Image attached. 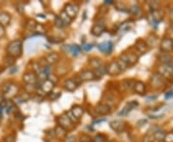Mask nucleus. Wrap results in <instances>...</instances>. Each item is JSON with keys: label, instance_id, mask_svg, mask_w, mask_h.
Masks as SVG:
<instances>
[{"label": "nucleus", "instance_id": "49", "mask_svg": "<svg viewBox=\"0 0 173 142\" xmlns=\"http://www.w3.org/2000/svg\"><path fill=\"white\" fill-rule=\"evenodd\" d=\"M106 121V118H102V119H97L95 121H94V124H96V123H101V122H104Z\"/></svg>", "mask_w": 173, "mask_h": 142}, {"label": "nucleus", "instance_id": "27", "mask_svg": "<svg viewBox=\"0 0 173 142\" xmlns=\"http://www.w3.org/2000/svg\"><path fill=\"white\" fill-rule=\"evenodd\" d=\"M94 76H95V78H100L101 76H103L104 74H106L107 73V66H99L98 68H96L95 69V72H94Z\"/></svg>", "mask_w": 173, "mask_h": 142}, {"label": "nucleus", "instance_id": "47", "mask_svg": "<svg viewBox=\"0 0 173 142\" xmlns=\"http://www.w3.org/2000/svg\"><path fill=\"white\" fill-rule=\"evenodd\" d=\"M18 67L17 66H13L12 68H11V71H10V74H14V73H17L18 72Z\"/></svg>", "mask_w": 173, "mask_h": 142}, {"label": "nucleus", "instance_id": "42", "mask_svg": "<svg viewBox=\"0 0 173 142\" xmlns=\"http://www.w3.org/2000/svg\"><path fill=\"white\" fill-rule=\"evenodd\" d=\"M60 96H61V93H56V94L55 93H52V94L50 93V99L51 100H56Z\"/></svg>", "mask_w": 173, "mask_h": 142}, {"label": "nucleus", "instance_id": "52", "mask_svg": "<svg viewBox=\"0 0 173 142\" xmlns=\"http://www.w3.org/2000/svg\"><path fill=\"white\" fill-rule=\"evenodd\" d=\"M2 102H3V99H2V97H0V105H1Z\"/></svg>", "mask_w": 173, "mask_h": 142}, {"label": "nucleus", "instance_id": "40", "mask_svg": "<svg viewBox=\"0 0 173 142\" xmlns=\"http://www.w3.org/2000/svg\"><path fill=\"white\" fill-rule=\"evenodd\" d=\"M5 142H15L16 141V136L14 135H9L4 138Z\"/></svg>", "mask_w": 173, "mask_h": 142}, {"label": "nucleus", "instance_id": "54", "mask_svg": "<svg viewBox=\"0 0 173 142\" xmlns=\"http://www.w3.org/2000/svg\"><path fill=\"white\" fill-rule=\"evenodd\" d=\"M84 142H86V141H84Z\"/></svg>", "mask_w": 173, "mask_h": 142}, {"label": "nucleus", "instance_id": "37", "mask_svg": "<svg viewBox=\"0 0 173 142\" xmlns=\"http://www.w3.org/2000/svg\"><path fill=\"white\" fill-rule=\"evenodd\" d=\"M55 25H56V27H58V28L64 27V25L62 19L60 18V17H56V18H55Z\"/></svg>", "mask_w": 173, "mask_h": 142}, {"label": "nucleus", "instance_id": "5", "mask_svg": "<svg viewBox=\"0 0 173 142\" xmlns=\"http://www.w3.org/2000/svg\"><path fill=\"white\" fill-rule=\"evenodd\" d=\"M54 83H53L52 81H50L49 79H46L44 80L41 85H39V90L44 93V94H50L52 92L53 88H54Z\"/></svg>", "mask_w": 173, "mask_h": 142}, {"label": "nucleus", "instance_id": "33", "mask_svg": "<svg viewBox=\"0 0 173 142\" xmlns=\"http://www.w3.org/2000/svg\"><path fill=\"white\" fill-rule=\"evenodd\" d=\"M160 61L163 62V64L164 63H168V62H170V61H173V58L169 54H165V55H163L161 58H160Z\"/></svg>", "mask_w": 173, "mask_h": 142}, {"label": "nucleus", "instance_id": "39", "mask_svg": "<svg viewBox=\"0 0 173 142\" xmlns=\"http://www.w3.org/2000/svg\"><path fill=\"white\" fill-rule=\"evenodd\" d=\"M94 142H106V139H105V136L103 135H98L94 137Z\"/></svg>", "mask_w": 173, "mask_h": 142}, {"label": "nucleus", "instance_id": "44", "mask_svg": "<svg viewBox=\"0 0 173 142\" xmlns=\"http://www.w3.org/2000/svg\"><path fill=\"white\" fill-rule=\"evenodd\" d=\"M35 29L37 30V32H43V27L42 26L41 24H38V23H37Z\"/></svg>", "mask_w": 173, "mask_h": 142}, {"label": "nucleus", "instance_id": "3", "mask_svg": "<svg viewBox=\"0 0 173 142\" xmlns=\"http://www.w3.org/2000/svg\"><path fill=\"white\" fill-rule=\"evenodd\" d=\"M18 86L12 84H7L4 86L3 87V92H4V96L7 99H10L12 97H14L16 95V93H18Z\"/></svg>", "mask_w": 173, "mask_h": 142}, {"label": "nucleus", "instance_id": "17", "mask_svg": "<svg viewBox=\"0 0 173 142\" xmlns=\"http://www.w3.org/2000/svg\"><path fill=\"white\" fill-rule=\"evenodd\" d=\"M134 27V21L132 20H127L125 22H123L120 26H119L118 32L121 34H125L127 32H129L130 30H132V28Z\"/></svg>", "mask_w": 173, "mask_h": 142}, {"label": "nucleus", "instance_id": "12", "mask_svg": "<svg viewBox=\"0 0 173 142\" xmlns=\"http://www.w3.org/2000/svg\"><path fill=\"white\" fill-rule=\"evenodd\" d=\"M23 81L27 85H36L38 82V77L33 72H27L23 75Z\"/></svg>", "mask_w": 173, "mask_h": 142}, {"label": "nucleus", "instance_id": "1", "mask_svg": "<svg viewBox=\"0 0 173 142\" xmlns=\"http://www.w3.org/2000/svg\"><path fill=\"white\" fill-rule=\"evenodd\" d=\"M6 51H7L8 56H11L15 59L20 57L22 54V42H21V41L16 40V41L11 42L8 44Z\"/></svg>", "mask_w": 173, "mask_h": 142}, {"label": "nucleus", "instance_id": "14", "mask_svg": "<svg viewBox=\"0 0 173 142\" xmlns=\"http://www.w3.org/2000/svg\"><path fill=\"white\" fill-rule=\"evenodd\" d=\"M79 78H80V80H81V81L87 82V81L94 80L95 78V76H94V71H91V70H84V71L80 72Z\"/></svg>", "mask_w": 173, "mask_h": 142}, {"label": "nucleus", "instance_id": "8", "mask_svg": "<svg viewBox=\"0 0 173 142\" xmlns=\"http://www.w3.org/2000/svg\"><path fill=\"white\" fill-rule=\"evenodd\" d=\"M97 47L102 53H105L107 55H110L114 50V44L112 42H105L99 43Z\"/></svg>", "mask_w": 173, "mask_h": 142}, {"label": "nucleus", "instance_id": "53", "mask_svg": "<svg viewBox=\"0 0 173 142\" xmlns=\"http://www.w3.org/2000/svg\"><path fill=\"white\" fill-rule=\"evenodd\" d=\"M106 142H110V141H106Z\"/></svg>", "mask_w": 173, "mask_h": 142}, {"label": "nucleus", "instance_id": "46", "mask_svg": "<svg viewBox=\"0 0 173 142\" xmlns=\"http://www.w3.org/2000/svg\"><path fill=\"white\" fill-rule=\"evenodd\" d=\"M146 123H147V120H146V119H141V120H140V121L138 122V126H139V127H141V126L145 125Z\"/></svg>", "mask_w": 173, "mask_h": 142}, {"label": "nucleus", "instance_id": "16", "mask_svg": "<svg viewBox=\"0 0 173 142\" xmlns=\"http://www.w3.org/2000/svg\"><path fill=\"white\" fill-rule=\"evenodd\" d=\"M94 110L98 115H106L111 111V108L107 104H99L95 107Z\"/></svg>", "mask_w": 173, "mask_h": 142}, {"label": "nucleus", "instance_id": "19", "mask_svg": "<svg viewBox=\"0 0 173 142\" xmlns=\"http://www.w3.org/2000/svg\"><path fill=\"white\" fill-rule=\"evenodd\" d=\"M135 46H136V49L139 51L140 54L146 53L149 49V46L147 45V43H146L144 41H141V40H139L138 42H136Z\"/></svg>", "mask_w": 173, "mask_h": 142}, {"label": "nucleus", "instance_id": "11", "mask_svg": "<svg viewBox=\"0 0 173 142\" xmlns=\"http://www.w3.org/2000/svg\"><path fill=\"white\" fill-rule=\"evenodd\" d=\"M161 49L165 52H169L173 50V41L169 37H165L161 42Z\"/></svg>", "mask_w": 173, "mask_h": 142}, {"label": "nucleus", "instance_id": "13", "mask_svg": "<svg viewBox=\"0 0 173 142\" xmlns=\"http://www.w3.org/2000/svg\"><path fill=\"white\" fill-rule=\"evenodd\" d=\"M103 23H104L103 21H98L95 25H94V27L91 28V34L95 37L101 36L105 30V25Z\"/></svg>", "mask_w": 173, "mask_h": 142}, {"label": "nucleus", "instance_id": "38", "mask_svg": "<svg viewBox=\"0 0 173 142\" xmlns=\"http://www.w3.org/2000/svg\"><path fill=\"white\" fill-rule=\"evenodd\" d=\"M164 141H165V142H173V132L166 134V135H165Z\"/></svg>", "mask_w": 173, "mask_h": 142}, {"label": "nucleus", "instance_id": "20", "mask_svg": "<svg viewBox=\"0 0 173 142\" xmlns=\"http://www.w3.org/2000/svg\"><path fill=\"white\" fill-rule=\"evenodd\" d=\"M78 85H79V83H77L75 80H73V79H69V80H65L64 81V88L66 89V90H69V91H74V90L78 87Z\"/></svg>", "mask_w": 173, "mask_h": 142}, {"label": "nucleus", "instance_id": "28", "mask_svg": "<svg viewBox=\"0 0 173 142\" xmlns=\"http://www.w3.org/2000/svg\"><path fill=\"white\" fill-rule=\"evenodd\" d=\"M60 18L62 19V21H63V23H64V26H66V25H69V24H70V22H71V18H70L68 15H66L64 11L61 12Z\"/></svg>", "mask_w": 173, "mask_h": 142}, {"label": "nucleus", "instance_id": "45", "mask_svg": "<svg viewBox=\"0 0 173 142\" xmlns=\"http://www.w3.org/2000/svg\"><path fill=\"white\" fill-rule=\"evenodd\" d=\"M4 36H5V28L2 25H0V38L3 37Z\"/></svg>", "mask_w": 173, "mask_h": 142}, {"label": "nucleus", "instance_id": "34", "mask_svg": "<svg viewBox=\"0 0 173 142\" xmlns=\"http://www.w3.org/2000/svg\"><path fill=\"white\" fill-rule=\"evenodd\" d=\"M136 84V81L134 80H126L123 82V85L124 86L127 88V89H132V88H134V86Z\"/></svg>", "mask_w": 173, "mask_h": 142}, {"label": "nucleus", "instance_id": "22", "mask_svg": "<svg viewBox=\"0 0 173 142\" xmlns=\"http://www.w3.org/2000/svg\"><path fill=\"white\" fill-rule=\"evenodd\" d=\"M11 15L7 12H0V25L2 26H7V25L11 22Z\"/></svg>", "mask_w": 173, "mask_h": 142}, {"label": "nucleus", "instance_id": "26", "mask_svg": "<svg viewBox=\"0 0 173 142\" xmlns=\"http://www.w3.org/2000/svg\"><path fill=\"white\" fill-rule=\"evenodd\" d=\"M129 12H130L131 15L135 16V17H139L141 14V9H140V7L139 5H133L129 9Z\"/></svg>", "mask_w": 173, "mask_h": 142}, {"label": "nucleus", "instance_id": "31", "mask_svg": "<svg viewBox=\"0 0 173 142\" xmlns=\"http://www.w3.org/2000/svg\"><path fill=\"white\" fill-rule=\"evenodd\" d=\"M89 62H90L91 66H94V67H95V68H98L99 66H102V63H101V60H100V59H98V58H94V59H90Z\"/></svg>", "mask_w": 173, "mask_h": 142}, {"label": "nucleus", "instance_id": "43", "mask_svg": "<svg viewBox=\"0 0 173 142\" xmlns=\"http://www.w3.org/2000/svg\"><path fill=\"white\" fill-rule=\"evenodd\" d=\"M171 97H173V90H170V91H167L165 95V99H170Z\"/></svg>", "mask_w": 173, "mask_h": 142}, {"label": "nucleus", "instance_id": "18", "mask_svg": "<svg viewBox=\"0 0 173 142\" xmlns=\"http://www.w3.org/2000/svg\"><path fill=\"white\" fill-rule=\"evenodd\" d=\"M110 127L114 131H115L117 133H120L125 129V123L122 121H119V120H114L110 123Z\"/></svg>", "mask_w": 173, "mask_h": 142}, {"label": "nucleus", "instance_id": "36", "mask_svg": "<svg viewBox=\"0 0 173 142\" xmlns=\"http://www.w3.org/2000/svg\"><path fill=\"white\" fill-rule=\"evenodd\" d=\"M15 58H13V57H11V56H8L6 59H5V64H6V66H13L14 64V62H15Z\"/></svg>", "mask_w": 173, "mask_h": 142}, {"label": "nucleus", "instance_id": "50", "mask_svg": "<svg viewBox=\"0 0 173 142\" xmlns=\"http://www.w3.org/2000/svg\"><path fill=\"white\" fill-rule=\"evenodd\" d=\"M105 4H114V1H112V0H106L105 1Z\"/></svg>", "mask_w": 173, "mask_h": 142}, {"label": "nucleus", "instance_id": "41", "mask_svg": "<svg viewBox=\"0 0 173 142\" xmlns=\"http://www.w3.org/2000/svg\"><path fill=\"white\" fill-rule=\"evenodd\" d=\"M92 47H94V45L92 44H83V49L85 50V51H90L91 49H92Z\"/></svg>", "mask_w": 173, "mask_h": 142}, {"label": "nucleus", "instance_id": "7", "mask_svg": "<svg viewBox=\"0 0 173 142\" xmlns=\"http://www.w3.org/2000/svg\"><path fill=\"white\" fill-rule=\"evenodd\" d=\"M139 106V103L137 102V101H131V102H129V103H127V105L118 112V116H126L131 110H133L135 108H137Z\"/></svg>", "mask_w": 173, "mask_h": 142}, {"label": "nucleus", "instance_id": "35", "mask_svg": "<svg viewBox=\"0 0 173 142\" xmlns=\"http://www.w3.org/2000/svg\"><path fill=\"white\" fill-rule=\"evenodd\" d=\"M148 5H149V7L151 8L152 11H157V10H159L160 3L158 1H149Z\"/></svg>", "mask_w": 173, "mask_h": 142}, {"label": "nucleus", "instance_id": "21", "mask_svg": "<svg viewBox=\"0 0 173 142\" xmlns=\"http://www.w3.org/2000/svg\"><path fill=\"white\" fill-rule=\"evenodd\" d=\"M71 114L73 115V117L75 119H80L83 116V113H84V109L81 107V106H74L72 107L71 110H70Z\"/></svg>", "mask_w": 173, "mask_h": 142}, {"label": "nucleus", "instance_id": "10", "mask_svg": "<svg viewBox=\"0 0 173 142\" xmlns=\"http://www.w3.org/2000/svg\"><path fill=\"white\" fill-rule=\"evenodd\" d=\"M59 124H60V127L64 128V130H66V129H71L73 127V122L69 119V117L68 115H61L60 118H59Z\"/></svg>", "mask_w": 173, "mask_h": 142}, {"label": "nucleus", "instance_id": "29", "mask_svg": "<svg viewBox=\"0 0 173 142\" xmlns=\"http://www.w3.org/2000/svg\"><path fill=\"white\" fill-rule=\"evenodd\" d=\"M69 52L72 54V56H74V57H77L79 54H80V52H81V48H80L78 45H71V46H69Z\"/></svg>", "mask_w": 173, "mask_h": 142}, {"label": "nucleus", "instance_id": "15", "mask_svg": "<svg viewBox=\"0 0 173 142\" xmlns=\"http://www.w3.org/2000/svg\"><path fill=\"white\" fill-rule=\"evenodd\" d=\"M120 72H121V70L118 67L116 61H112L107 66V73L110 74L111 76H116Z\"/></svg>", "mask_w": 173, "mask_h": 142}, {"label": "nucleus", "instance_id": "9", "mask_svg": "<svg viewBox=\"0 0 173 142\" xmlns=\"http://www.w3.org/2000/svg\"><path fill=\"white\" fill-rule=\"evenodd\" d=\"M163 17H164V12L162 11H160V10L152 11V12H151V18H152L151 23L155 28L158 26V24L160 23V21L163 19Z\"/></svg>", "mask_w": 173, "mask_h": 142}, {"label": "nucleus", "instance_id": "30", "mask_svg": "<svg viewBox=\"0 0 173 142\" xmlns=\"http://www.w3.org/2000/svg\"><path fill=\"white\" fill-rule=\"evenodd\" d=\"M152 83L154 86H161L163 85V79L159 74H155L152 78Z\"/></svg>", "mask_w": 173, "mask_h": 142}, {"label": "nucleus", "instance_id": "32", "mask_svg": "<svg viewBox=\"0 0 173 142\" xmlns=\"http://www.w3.org/2000/svg\"><path fill=\"white\" fill-rule=\"evenodd\" d=\"M55 134H56V135L57 136H59V137H64V136H65V135H66V132H65V130L64 128H62V127H57L56 128V130H55Z\"/></svg>", "mask_w": 173, "mask_h": 142}, {"label": "nucleus", "instance_id": "4", "mask_svg": "<svg viewBox=\"0 0 173 142\" xmlns=\"http://www.w3.org/2000/svg\"><path fill=\"white\" fill-rule=\"evenodd\" d=\"M119 59H120L122 61H124L128 66V67L133 66V64H135L138 61V56L136 54H133V53H127V54L124 53L120 56Z\"/></svg>", "mask_w": 173, "mask_h": 142}, {"label": "nucleus", "instance_id": "51", "mask_svg": "<svg viewBox=\"0 0 173 142\" xmlns=\"http://www.w3.org/2000/svg\"><path fill=\"white\" fill-rule=\"evenodd\" d=\"M2 110H3V109H2V107L0 106V116H1V113H2Z\"/></svg>", "mask_w": 173, "mask_h": 142}, {"label": "nucleus", "instance_id": "23", "mask_svg": "<svg viewBox=\"0 0 173 142\" xmlns=\"http://www.w3.org/2000/svg\"><path fill=\"white\" fill-rule=\"evenodd\" d=\"M58 60H59V55L57 53H50L45 57V61L48 64H54L58 61Z\"/></svg>", "mask_w": 173, "mask_h": 142}, {"label": "nucleus", "instance_id": "24", "mask_svg": "<svg viewBox=\"0 0 173 142\" xmlns=\"http://www.w3.org/2000/svg\"><path fill=\"white\" fill-rule=\"evenodd\" d=\"M134 89H135V91L139 94H143L144 91H145V85L140 82V81H138L136 82L135 86H134Z\"/></svg>", "mask_w": 173, "mask_h": 142}, {"label": "nucleus", "instance_id": "48", "mask_svg": "<svg viewBox=\"0 0 173 142\" xmlns=\"http://www.w3.org/2000/svg\"><path fill=\"white\" fill-rule=\"evenodd\" d=\"M156 99H157V96H156V95H154V96H149V97H147V102H151V101L156 100Z\"/></svg>", "mask_w": 173, "mask_h": 142}, {"label": "nucleus", "instance_id": "6", "mask_svg": "<svg viewBox=\"0 0 173 142\" xmlns=\"http://www.w3.org/2000/svg\"><path fill=\"white\" fill-rule=\"evenodd\" d=\"M64 12L68 15L71 19L76 17V16L78 15L79 12V6L75 5V4H68L65 6Z\"/></svg>", "mask_w": 173, "mask_h": 142}, {"label": "nucleus", "instance_id": "25", "mask_svg": "<svg viewBox=\"0 0 173 142\" xmlns=\"http://www.w3.org/2000/svg\"><path fill=\"white\" fill-rule=\"evenodd\" d=\"M165 134H164V132H162V131H157V132H154V134H153V135H152V137H153V141H157V142H162V141H164V139H165Z\"/></svg>", "mask_w": 173, "mask_h": 142}, {"label": "nucleus", "instance_id": "2", "mask_svg": "<svg viewBox=\"0 0 173 142\" xmlns=\"http://www.w3.org/2000/svg\"><path fill=\"white\" fill-rule=\"evenodd\" d=\"M159 73L164 77H171L173 75V61L168 63H162L158 68Z\"/></svg>", "mask_w": 173, "mask_h": 142}]
</instances>
